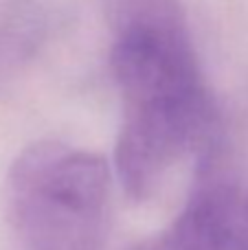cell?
I'll return each mask as SVG.
<instances>
[{
    "instance_id": "obj_1",
    "label": "cell",
    "mask_w": 248,
    "mask_h": 250,
    "mask_svg": "<svg viewBox=\"0 0 248 250\" xmlns=\"http://www.w3.org/2000/svg\"><path fill=\"white\" fill-rule=\"evenodd\" d=\"M112 73L123 105L114 165L125 193L147 200L167 171L209 138V92L187 33L156 11H139L123 24Z\"/></svg>"
},
{
    "instance_id": "obj_2",
    "label": "cell",
    "mask_w": 248,
    "mask_h": 250,
    "mask_svg": "<svg viewBox=\"0 0 248 250\" xmlns=\"http://www.w3.org/2000/svg\"><path fill=\"white\" fill-rule=\"evenodd\" d=\"M9 220L26 250H99L110 211V167L57 141L26 147L9 169Z\"/></svg>"
},
{
    "instance_id": "obj_3",
    "label": "cell",
    "mask_w": 248,
    "mask_h": 250,
    "mask_svg": "<svg viewBox=\"0 0 248 250\" xmlns=\"http://www.w3.org/2000/svg\"><path fill=\"white\" fill-rule=\"evenodd\" d=\"M244 193L246 187L211 160L169 229L139 250H235Z\"/></svg>"
},
{
    "instance_id": "obj_4",
    "label": "cell",
    "mask_w": 248,
    "mask_h": 250,
    "mask_svg": "<svg viewBox=\"0 0 248 250\" xmlns=\"http://www.w3.org/2000/svg\"><path fill=\"white\" fill-rule=\"evenodd\" d=\"M235 250H248V224L242 229L240 237H237V244H235Z\"/></svg>"
}]
</instances>
